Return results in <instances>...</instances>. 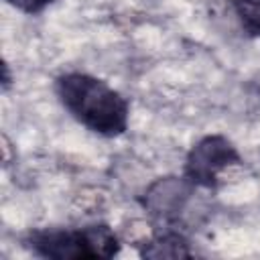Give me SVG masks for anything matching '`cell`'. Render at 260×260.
Listing matches in <instances>:
<instances>
[{"label":"cell","instance_id":"obj_1","mask_svg":"<svg viewBox=\"0 0 260 260\" xmlns=\"http://www.w3.org/2000/svg\"><path fill=\"white\" fill-rule=\"evenodd\" d=\"M53 87L63 110L89 132L116 138L128 130L130 102L108 81L85 71H65Z\"/></svg>","mask_w":260,"mask_h":260},{"label":"cell","instance_id":"obj_2","mask_svg":"<svg viewBox=\"0 0 260 260\" xmlns=\"http://www.w3.org/2000/svg\"><path fill=\"white\" fill-rule=\"evenodd\" d=\"M32 254L53 260L112 258L120 252L122 240L108 223H89L81 228H43L24 238Z\"/></svg>","mask_w":260,"mask_h":260},{"label":"cell","instance_id":"obj_3","mask_svg":"<svg viewBox=\"0 0 260 260\" xmlns=\"http://www.w3.org/2000/svg\"><path fill=\"white\" fill-rule=\"evenodd\" d=\"M242 165L244 158L228 136L207 134L189 148L183 165V177L195 189H217L223 173Z\"/></svg>","mask_w":260,"mask_h":260},{"label":"cell","instance_id":"obj_4","mask_svg":"<svg viewBox=\"0 0 260 260\" xmlns=\"http://www.w3.org/2000/svg\"><path fill=\"white\" fill-rule=\"evenodd\" d=\"M193 193L195 187L183 175H165L154 179L138 201L154 221L175 225L185 213Z\"/></svg>","mask_w":260,"mask_h":260},{"label":"cell","instance_id":"obj_5","mask_svg":"<svg viewBox=\"0 0 260 260\" xmlns=\"http://www.w3.org/2000/svg\"><path fill=\"white\" fill-rule=\"evenodd\" d=\"M191 254L189 240L179 230H173V225L154 230L152 236L140 246L142 258H189Z\"/></svg>","mask_w":260,"mask_h":260},{"label":"cell","instance_id":"obj_6","mask_svg":"<svg viewBox=\"0 0 260 260\" xmlns=\"http://www.w3.org/2000/svg\"><path fill=\"white\" fill-rule=\"evenodd\" d=\"M232 10L250 37H260V0H232Z\"/></svg>","mask_w":260,"mask_h":260},{"label":"cell","instance_id":"obj_7","mask_svg":"<svg viewBox=\"0 0 260 260\" xmlns=\"http://www.w3.org/2000/svg\"><path fill=\"white\" fill-rule=\"evenodd\" d=\"M12 8L24 12V14H41L47 6H51L55 0H4Z\"/></svg>","mask_w":260,"mask_h":260},{"label":"cell","instance_id":"obj_8","mask_svg":"<svg viewBox=\"0 0 260 260\" xmlns=\"http://www.w3.org/2000/svg\"><path fill=\"white\" fill-rule=\"evenodd\" d=\"M4 91L8 89V85H10V75H8V65H4Z\"/></svg>","mask_w":260,"mask_h":260}]
</instances>
